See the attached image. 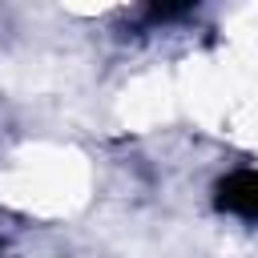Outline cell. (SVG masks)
<instances>
[{
	"label": "cell",
	"mask_w": 258,
	"mask_h": 258,
	"mask_svg": "<svg viewBox=\"0 0 258 258\" xmlns=\"http://www.w3.org/2000/svg\"><path fill=\"white\" fill-rule=\"evenodd\" d=\"M218 206L238 214V218L258 222V169H242V173L226 177L218 189Z\"/></svg>",
	"instance_id": "cell-1"
}]
</instances>
